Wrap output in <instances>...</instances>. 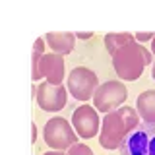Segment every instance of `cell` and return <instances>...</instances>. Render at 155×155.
<instances>
[{
    "label": "cell",
    "mask_w": 155,
    "mask_h": 155,
    "mask_svg": "<svg viewBox=\"0 0 155 155\" xmlns=\"http://www.w3.org/2000/svg\"><path fill=\"white\" fill-rule=\"evenodd\" d=\"M72 124H74L76 132L81 138H93L99 132V116H97L95 109L89 105H84L72 114Z\"/></svg>",
    "instance_id": "obj_8"
},
{
    "label": "cell",
    "mask_w": 155,
    "mask_h": 155,
    "mask_svg": "<svg viewBox=\"0 0 155 155\" xmlns=\"http://www.w3.org/2000/svg\"><path fill=\"white\" fill-rule=\"evenodd\" d=\"M97 80L95 72L89 68H76L68 76V91L80 101H87L95 95L97 91Z\"/></svg>",
    "instance_id": "obj_5"
},
{
    "label": "cell",
    "mask_w": 155,
    "mask_h": 155,
    "mask_svg": "<svg viewBox=\"0 0 155 155\" xmlns=\"http://www.w3.org/2000/svg\"><path fill=\"white\" fill-rule=\"evenodd\" d=\"M153 37H155V33H138V35H136V39H138L140 43H143V41H149V39L153 41Z\"/></svg>",
    "instance_id": "obj_15"
},
{
    "label": "cell",
    "mask_w": 155,
    "mask_h": 155,
    "mask_svg": "<svg viewBox=\"0 0 155 155\" xmlns=\"http://www.w3.org/2000/svg\"><path fill=\"white\" fill-rule=\"evenodd\" d=\"M45 41L51 45V48L56 52V54H68L74 48V41L76 35L74 33H47Z\"/></svg>",
    "instance_id": "obj_10"
},
{
    "label": "cell",
    "mask_w": 155,
    "mask_h": 155,
    "mask_svg": "<svg viewBox=\"0 0 155 155\" xmlns=\"http://www.w3.org/2000/svg\"><path fill=\"white\" fill-rule=\"evenodd\" d=\"M153 80H155V64H153Z\"/></svg>",
    "instance_id": "obj_19"
},
{
    "label": "cell",
    "mask_w": 155,
    "mask_h": 155,
    "mask_svg": "<svg viewBox=\"0 0 155 155\" xmlns=\"http://www.w3.org/2000/svg\"><path fill=\"white\" fill-rule=\"evenodd\" d=\"M45 155H70V153H62V151H47Z\"/></svg>",
    "instance_id": "obj_17"
},
{
    "label": "cell",
    "mask_w": 155,
    "mask_h": 155,
    "mask_svg": "<svg viewBox=\"0 0 155 155\" xmlns=\"http://www.w3.org/2000/svg\"><path fill=\"white\" fill-rule=\"evenodd\" d=\"M132 41H134V37L130 35V33H109V35L105 37L107 51H109L113 56H114V54H116V52H118L122 47L130 45Z\"/></svg>",
    "instance_id": "obj_12"
},
{
    "label": "cell",
    "mask_w": 155,
    "mask_h": 155,
    "mask_svg": "<svg viewBox=\"0 0 155 155\" xmlns=\"http://www.w3.org/2000/svg\"><path fill=\"white\" fill-rule=\"evenodd\" d=\"M114 58V70L124 80H138L143 72V66L151 62V52L142 45H136L132 41L130 45L122 47L113 56Z\"/></svg>",
    "instance_id": "obj_2"
},
{
    "label": "cell",
    "mask_w": 155,
    "mask_h": 155,
    "mask_svg": "<svg viewBox=\"0 0 155 155\" xmlns=\"http://www.w3.org/2000/svg\"><path fill=\"white\" fill-rule=\"evenodd\" d=\"M138 126V113L130 107H118V109L107 113L101 128V145L105 149H116L122 145L132 130Z\"/></svg>",
    "instance_id": "obj_1"
},
{
    "label": "cell",
    "mask_w": 155,
    "mask_h": 155,
    "mask_svg": "<svg viewBox=\"0 0 155 155\" xmlns=\"http://www.w3.org/2000/svg\"><path fill=\"white\" fill-rule=\"evenodd\" d=\"M68 153L70 155H93V151H91L85 143H74L70 149H68Z\"/></svg>",
    "instance_id": "obj_13"
},
{
    "label": "cell",
    "mask_w": 155,
    "mask_h": 155,
    "mask_svg": "<svg viewBox=\"0 0 155 155\" xmlns=\"http://www.w3.org/2000/svg\"><path fill=\"white\" fill-rule=\"evenodd\" d=\"M126 97H128V91L120 81H107V84L97 87L93 95V103L95 109L103 110V113H110L124 103Z\"/></svg>",
    "instance_id": "obj_6"
},
{
    "label": "cell",
    "mask_w": 155,
    "mask_h": 155,
    "mask_svg": "<svg viewBox=\"0 0 155 155\" xmlns=\"http://www.w3.org/2000/svg\"><path fill=\"white\" fill-rule=\"evenodd\" d=\"M37 103L43 110H60L66 105V89L64 85L41 84L37 87Z\"/></svg>",
    "instance_id": "obj_7"
},
{
    "label": "cell",
    "mask_w": 155,
    "mask_h": 155,
    "mask_svg": "<svg viewBox=\"0 0 155 155\" xmlns=\"http://www.w3.org/2000/svg\"><path fill=\"white\" fill-rule=\"evenodd\" d=\"M138 113L145 122H155V91H143L138 97Z\"/></svg>",
    "instance_id": "obj_11"
},
{
    "label": "cell",
    "mask_w": 155,
    "mask_h": 155,
    "mask_svg": "<svg viewBox=\"0 0 155 155\" xmlns=\"http://www.w3.org/2000/svg\"><path fill=\"white\" fill-rule=\"evenodd\" d=\"M151 51H153V54H155V37H153V45H151Z\"/></svg>",
    "instance_id": "obj_18"
},
{
    "label": "cell",
    "mask_w": 155,
    "mask_h": 155,
    "mask_svg": "<svg viewBox=\"0 0 155 155\" xmlns=\"http://www.w3.org/2000/svg\"><path fill=\"white\" fill-rule=\"evenodd\" d=\"M120 155H155V122H143L126 136Z\"/></svg>",
    "instance_id": "obj_3"
},
{
    "label": "cell",
    "mask_w": 155,
    "mask_h": 155,
    "mask_svg": "<svg viewBox=\"0 0 155 155\" xmlns=\"http://www.w3.org/2000/svg\"><path fill=\"white\" fill-rule=\"evenodd\" d=\"M35 52L37 54H45V37H41V39L35 41Z\"/></svg>",
    "instance_id": "obj_14"
},
{
    "label": "cell",
    "mask_w": 155,
    "mask_h": 155,
    "mask_svg": "<svg viewBox=\"0 0 155 155\" xmlns=\"http://www.w3.org/2000/svg\"><path fill=\"white\" fill-rule=\"evenodd\" d=\"M76 37L78 39H89V37H93V33H76Z\"/></svg>",
    "instance_id": "obj_16"
},
{
    "label": "cell",
    "mask_w": 155,
    "mask_h": 155,
    "mask_svg": "<svg viewBox=\"0 0 155 155\" xmlns=\"http://www.w3.org/2000/svg\"><path fill=\"white\" fill-rule=\"evenodd\" d=\"M45 142H47V145L62 151V149H70L76 143V134L64 118L54 116L45 126Z\"/></svg>",
    "instance_id": "obj_4"
},
{
    "label": "cell",
    "mask_w": 155,
    "mask_h": 155,
    "mask_svg": "<svg viewBox=\"0 0 155 155\" xmlns=\"http://www.w3.org/2000/svg\"><path fill=\"white\" fill-rule=\"evenodd\" d=\"M39 74L41 78H47L48 84L62 85V78H64V60L60 54L52 52V54H43L39 60Z\"/></svg>",
    "instance_id": "obj_9"
}]
</instances>
